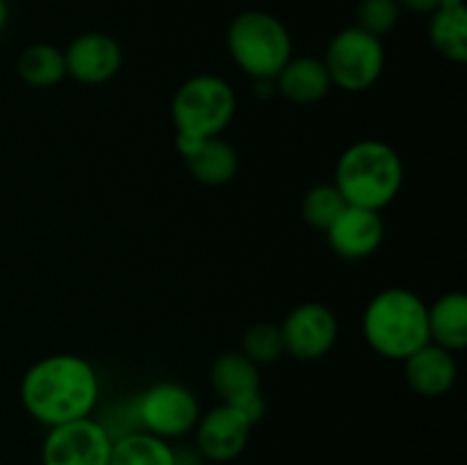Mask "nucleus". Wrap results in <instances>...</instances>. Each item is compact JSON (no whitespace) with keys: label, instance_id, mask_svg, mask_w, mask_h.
Segmentation results:
<instances>
[{"label":"nucleus","instance_id":"obj_25","mask_svg":"<svg viewBox=\"0 0 467 465\" xmlns=\"http://www.w3.org/2000/svg\"><path fill=\"white\" fill-rule=\"evenodd\" d=\"M7 18H9L7 0H0V32H3L5 26H7Z\"/></svg>","mask_w":467,"mask_h":465},{"label":"nucleus","instance_id":"obj_5","mask_svg":"<svg viewBox=\"0 0 467 465\" xmlns=\"http://www.w3.org/2000/svg\"><path fill=\"white\" fill-rule=\"evenodd\" d=\"M237 112V96L231 82L213 73H199L182 82L171 98L176 132L210 140L222 137Z\"/></svg>","mask_w":467,"mask_h":465},{"label":"nucleus","instance_id":"obj_9","mask_svg":"<svg viewBox=\"0 0 467 465\" xmlns=\"http://www.w3.org/2000/svg\"><path fill=\"white\" fill-rule=\"evenodd\" d=\"M285 354L296 360H319L336 346L340 324L322 301H304L285 315L281 324Z\"/></svg>","mask_w":467,"mask_h":465},{"label":"nucleus","instance_id":"obj_20","mask_svg":"<svg viewBox=\"0 0 467 465\" xmlns=\"http://www.w3.org/2000/svg\"><path fill=\"white\" fill-rule=\"evenodd\" d=\"M16 68L21 80L36 89H48L67 78L64 50L53 44H32L23 48V53L18 55Z\"/></svg>","mask_w":467,"mask_h":465},{"label":"nucleus","instance_id":"obj_1","mask_svg":"<svg viewBox=\"0 0 467 465\" xmlns=\"http://www.w3.org/2000/svg\"><path fill=\"white\" fill-rule=\"evenodd\" d=\"M23 408L44 427L91 418L100 399L94 365L78 354H53L26 369L18 386Z\"/></svg>","mask_w":467,"mask_h":465},{"label":"nucleus","instance_id":"obj_21","mask_svg":"<svg viewBox=\"0 0 467 465\" xmlns=\"http://www.w3.org/2000/svg\"><path fill=\"white\" fill-rule=\"evenodd\" d=\"M345 196L337 191V187L333 182H319V185L310 187L304 194L301 201V217L315 231L327 232V228L331 226L337 219V214L347 208Z\"/></svg>","mask_w":467,"mask_h":465},{"label":"nucleus","instance_id":"obj_3","mask_svg":"<svg viewBox=\"0 0 467 465\" xmlns=\"http://www.w3.org/2000/svg\"><path fill=\"white\" fill-rule=\"evenodd\" d=\"M363 337L374 354L406 360L431 342L429 304L409 287H383L365 305Z\"/></svg>","mask_w":467,"mask_h":465},{"label":"nucleus","instance_id":"obj_13","mask_svg":"<svg viewBox=\"0 0 467 465\" xmlns=\"http://www.w3.org/2000/svg\"><path fill=\"white\" fill-rule=\"evenodd\" d=\"M401 363H404V378L410 390L429 399L447 395L459 378V363H456L454 351L442 349L433 342L420 346Z\"/></svg>","mask_w":467,"mask_h":465},{"label":"nucleus","instance_id":"obj_12","mask_svg":"<svg viewBox=\"0 0 467 465\" xmlns=\"http://www.w3.org/2000/svg\"><path fill=\"white\" fill-rule=\"evenodd\" d=\"M386 237L381 212L347 205L327 228V242L336 255L345 260H365L377 253Z\"/></svg>","mask_w":467,"mask_h":465},{"label":"nucleus","instance_id":"obj_6","mask_svg":"<svg viewBox=\"0 0 467 465\" xmlns=\"http://www.w3.org/2000/svg\"><path fill=\"white\" fill-rule=\"evenodd\" d=\"M322 62L333 87L349 94H360L372 89L383 76L386 48L379 36L351 26L333 36Z\"/></svg>","mask_w":467,"mask_h":465},{"label":"nucleus","instance_id":"obj_24","mask_svg":"<svg viewBox=\"0 0 467 465\" xmlns=\"http://www.w3.org/2000/svg\"><path fill=\"white\" fill-rule=\"evenodd\" d=\"M401 9H409L413 14H433L441 7V0H397Z\"/></svg>","mask_w":467,"mask_h":465},{"label":"nucleus","instance_id":"obj_11","mask_svg":"<svg viewBox=\"0 0 467 465\" xmlns=\"http://www.w3.org/2000/svg\"><path fill=\"white\" fill-rule=\"evenodd\" d=\"M67 76L80 85H105L123 67V50L114 36L105 32H85L64 50Z\"/></svg>","mask_w":467,"mask_h":465},{"label":"nucleus","instance_id":"obj_15","mask_svg":"<svg viewBox=\"0 0 467 465\" xmlns=\"http://www.w3.org/2000/svg\"><path fill=\"white\" fill-rule=\"evenodd\" d=\"M210 383L222 404H235L246 395L260 392V367L242 351H226L210 367Z\"/></svg>","mask_w":467,"mask_h":465},{"label":"nucleus","instance_id":"obj_14","mask_svg":"<svg viewBox=\"0 0 467 465\" xmlns=\"http://www.w3.org/2000/svg\"><path fill=\"white\" fill-rule=\"evenodd\" d=\"M274 89L295 105H317L333 89L327 67L319 57H292L274 78Z\"/></svg>","mask_w":467,"mask_h":465},{"label":"nucleus","instance_id":"obj_2","mask_svg":"<svg viewBox=\"0 0 467 465\" xmlns=\"http://www.w3.org/2000/svg\"><path fill=\"white\" fill-rule=\"evenodd\" d=\"M333 185L349 205L381 212L404 185L400 150L383 140L354 141L337 158Z\"/></svg>","mask_w":467,"mask_h":465},{"label":"nucleus","instance_id":"obj_19","mask_svg":"<svg viewBox=\"0 0 467 465\" xmlns=\"http://www.w3.org/2000/svg\"><path fill=\"white\" fill-rule=\"evenodd\" d=\"M109 465H176V450L153 433L132 431L114 438Z\"/></svg>","mask_w":467,"mask_h":465},{"label":"nucleus","instance_id":"obj_18","mask_svg":"<svg viewBox=\"0 0 467 465\" xmlns=\"http://www.w3.org/2000/svg\"><path fill=\"white\" fill-rule=\"evenodd\" d=\"M185 164L196 182L208 187H222L237 176L240 158L231 141H226L223 137H210L192 158L185 160Z\"/></svg>","mask_w":467,"mask_h":465},{"label":"nucleus","instance_id":"obj_10","mask_svg":"<svg viewBox=\"0 0 467 465\" xmlns=\"http://www.w3.org/2000/svg\"><path fill=\"white\" fill-rule=\"evenodd\" d=\"M254 424L233 406L219 401L214 408L201 413L194 427L196 451L213 463L235 460L246 450Z\"/></svg>","mask_w":467,"mask_h":465},{"label":"nucleus","instance_id":"obj_23","mask_svg":"<svg viewBox=\"0 0 467 465\" xmlns=\"http://www.w3.org/2000/svg\"><path fill=\"white\" fill-rule=\"evenodd\" d=\"M400 14L401 7L397 0H360L358 12H356V26L381 39L388 32L395 30V26L400 23Z\"/></svg>","mask_w":467,"mask_h":465},{"label":"nucleus","instance_id":"obj_4","mask_svg":"<svg viewBox=\"0 0 467 465\" xmlns=\"http://www.w3.org/2000/svg\"><path fill=\"white\" fill-rule=\"evenodd\" d=\"M226 46L235 67L254 80H274L295 57L285 23L260 9L242 12L233 18L226 32Z\"/></svg>","mask_w":467,"mask_h":465},{"label":"nucleus","instance_id":"obj_8","mask_svg":"<svg viewBox=\"0 0 467 465\" xmlns=\"http://www.w3.org/2000/svg\"><path fill=\"white\" fill-rule=\"evenodd\" d=\"M112 436L96 418L50 427L41 445V465H109Z\"/></svg>","mask_w":467,"mask_h":465},{"label":"nucleus","instance_id":"obj_17","mask_svg":"<svg viewBox=\"0 0 467 465\" xmlns=\"http://www.w3.org/2000/svg\"><path fill=\"white\" fill-rule=\"evenodd\" d=\"M429 41L450 62H467V12L463 0H441V7L431 14L429 23Z\"/></svg>","mask_w":467,"mask_h":465},{"label":"nucleus","instance_id":"obj_7","mask_svg":"<svg viewBox=\"0 0 467 465\" xmlns=\"http://www.w3.org/2000/svg\"><path fill=\"white\" fill-rule=\"evenodd\" d=\"M141 431L173 440L194 431L201 404L194 392L176 381H158L132 399Z\"/></svg>","mask_w":467,"mask_h":465},{"label":"nucleus","instance_id":"obj_22","mask_svg":"<svg viewBox=\"0 0 467 465\" xmlns=\"http://www.w3.org/2000/svg\"><path fill=\"white\" fill-rule=\"evenodd\" d=\"M242 354L260 365H274L283 354H285V346H283V336L281 326L274 322H255L242 336Z\"/></svg>","mask_w":467,"mask_h":465},{"label":"nucleus","instance_id":"obj_16","mask_svg":"<svg viewBox=\"0 0 467 465\" xmlns=\"http://www.w3.org/2000/svg\"><path fill=\"white\" fill-rule=\"evenodd\" d=\"M429 337L447 351H463L467 346V296L463 292H447L429 305Z\"/></svg>","mask_w":467,"mask_h":465}]
</instances>
